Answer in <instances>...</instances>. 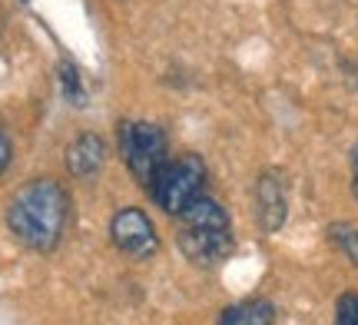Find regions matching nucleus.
<instances>
[{"label": "nucleus", "instance_id": "1a4fd4ad", "mask_svg": "<svg viewBox=\"0 0 358 325\" xmlns=\"http://www.w3.org/2000/svg\"><path fill=\"white\" fill-rule=\"evenodd\" d=\"M329 239H332L335 246L345 252L352 266H358V226H348V222H335L332 229H329Z\"/></svg>", "mask_w": 358, "mask_h": 325}, {"label": "nucleus", "instance_id": "f03ea898", "mask_svg": "<svg viewBox=\"0 0 358 325\" xmlns=\"http://www.w3.org/2000/svg\"><path fill=\"white\" fill-rule=\"evenodd\" d=\"M179 219L182 226L176 233V246L192 266H216L232 252L229 212L216 199H206V196L192 199L179 212Z\"/></svg>", "mask_w": 358, "mask_h": 325}, {"label": "nucleus", "instance_id": "0eeeda50", "mask_svg": "<svg viewBox=\"0 0 358 325\" xmlns=\"http://www.w3.org/2000/svg\"><path fill=\"white\" fill-rule=\"evenodd\" d=\"M103 157H106V146L96 133H83L80 140H73V146L66 150V169L73 176H93L96 169L103 166Z\"/></svg>", "mask_w": 358, "mask_h": 325}, {"label": "nucleus", "instance_id": "6e6552de", "mask_svg": "<svg viewBox=\"0 0 358 325\" xmlns=\"http://www.w3.org/2000/svg\"><path fill=\"white\" fill-rule=\"evenodd\" d=\"M275 322V309L266 299H245L229 305L219 315V325H272Z\"/></svg>", "mask_w": 358, "mask_h": 325}, {"label": "nucleus", "instance_id": "39448f33", "mask_svg": "<svg viewBox=\"0 0 358 325\" xmlns=\"http://www.w3.org/2000/svg\"><path fill=\"white\" fill-rule=\"evenodd\" d=\"M110 236H113L116 249L127 252L129 259H146L159 246L153 222H150V216L143 209H120L113 222H110Z\"/></svg>", "mask_w": 358, "mask_h": 325}, {"label": "nucleus", "instance_id": "423d86ee", "mask_svg": "<svg viewBox=\"0 0 358 325\" xmlns=\"http://www.w3.org/2000/svg\"><path fill=\"white\" fill-rule=\"evenodd\" d=\"M256 209H259V226L266 233H275L285 222V212H289V203H285V189L275 176H262L256 186Z\"/></svg>", "mask_w": 358, "mask_h": 325}, {"label": "nucleus", "instance_id": "ddd939ff", "mask_svg": "<svg viewBox=\"0 0 358 325\" xmlns=\"http://www.w3.org/2000/svg\"><path fill=\"white\" fill-rule=\"evenodd\" d=\"M352 189H355V196H358V146L352 150Z\"/></svg>", "mask_w": 358, "mask_h": 325}, {"label": "nucleus", "instance_id": "f8f14e48", "mask_svg": "<svg viewBox=\"0 0 358 325\" xmlns=\"http://www.w3.org/2000/svg\"><path fill=\"white\" fill-rule=\"evenodd\" d=\"M10 159H13V146H10V140L0 133V176L7 173V166H10Z\"/></svg>", "mask_w": 358, "mask_h": 325}, {"label": "nucleus", "instance_id": "f257e3e1", "mask_svg": "<svg viewBox=\"0 0 358 325\" xmlns=\"http://www.w3.org/2000/svg\"><path fill=\"white\" fill-rule=\"evenodd\" d=\"M70 219V199L53 180L27 182L7 206V226L27 249L50 252Z\"/></svg>", "mask_w": 358, "mask_h": 325}, {"label": "nucleus", "instance_id": "9d476101", "mask_svg": "<svg viewBox=\"0 0 358 325\" xmlns=\"http://www.w3.org/2000/svg\"><path fill=\"white\" fill-rule=\"evenodd\" d=\"M60 87H64V96L73 106L87 103V93H83V83H80V73L70 64H60Z\"/></svg>", "mask_w": 358, "mask_h": 325}, {"label": "nucleus", "instance_id": "20e7f679", "mask_svg": "<svg viewBox=\"0 0 358 325\" xmlns=\"http://www.w3.org/2000/svg\"><path fill=\"white\" fill-rule=\"evenodd\" d=\"M203 186H206L203 159L186 153V157H179V159H166V166L159 169V176H156L150 196L156 199V206L163 209V212L179 216L192 199L203 196Z\"/></svg>", "mask_w": 358, "mask_h": 325}, {"label": "nucleus", "instance_id": "9b49d317", "mask_svg": "<svg viewBox=\"0 0 358 325\" xmlns=\"http://www.w3.org/2000/svg\"><path fill=\"white\" fill-rule=\"evenodd\" d=\"M335 325H358V296L348 292L338 299V309H335Z\"/></svg>", "mask_w": 358, "mask_h": 325}, {"label": "nucleus", "instance_id": "7ed1b4c3", "mask_svg": "<svg viewBox=\"0 0 358 325\" xmlns=\"http://www.w3.org/2000/svg\"><path fill=\"white\" fill-rule=\"evenodd\" d=\"M120 153H123V163L129 166L133 180L150 193L159 169L166 166V136H163V130L153 127V123H123Z\"/></svg>", "mask_w": 358, "mask_h": 325}]
</instances>
